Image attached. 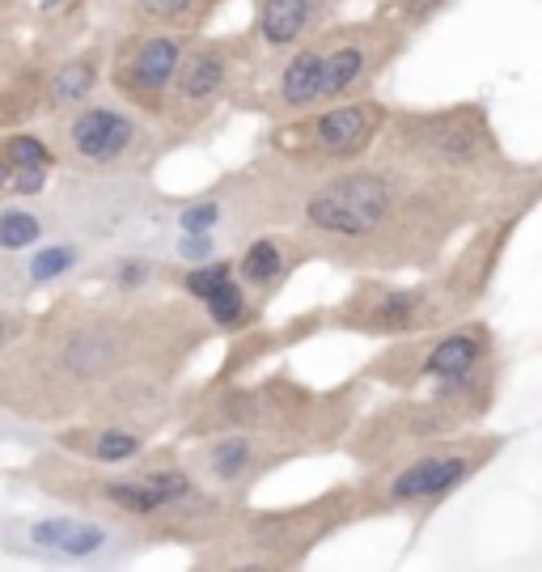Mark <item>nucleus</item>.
Masks as SVG:
<instances>
[{"instance_id": "nucleus-1", "label": "nucleus", "mask_w": 542, "mask_h": 572, "mask_svg": "<svg viewBox=\"0 0 542 572\" xmlns=\"http://www.w3.org/2000/svg\"><path fill=\"white\" fill-rule=\"evenodd\" d=\"M212 339L208 314L183 293L64 289L0 356V411L26 428L128 420L161 437Z\"/></svg>"}, {"instance_id": "nucleus-2", "label": "nucleus", "mask_w": 542, "mask_h": 572, "mask_svg": "<svg viewBox=\"0 0 542 572\" xmlns=\"http://www.w3.org/2000/svg\"><path fill=\"white\" fill-rule=\"evenodd\" d=\"M500 195L504 191L415 170L373 149L365 162L318 174L288 229L305 242L314 263L343 276H424L437 272L449 246L466 238Z\"/></svg>"}, {"instance_id": "nucleus-3", "label": "nucleus", "mask_w": 542, "mask_h": 572, "mask_svg": "<svg viewBox=\"0 0 542 572\" xmlns=\"http://www.w3.org/2000/svg\"><path fill=\"white\" fill-rule=\"evenodd\" d=\"M9 479L17 488L51 500V505L102 513L144 534L149 547H191L200 551L221 534L246 500H229L208 488L183 454V441L153 445L149 454L123 467L85 462L60 445L43 441Z\"/></svg>"}, {"instance_id": "nucleus-4", "label": "nucleus", "mask_w": 542, "mask_h": 572, "mask_svg": "<svg viewBox=\"0 0 542 572\" xmlns=\"http://www.w3.org/2000/svg\"><path fill=\"white\" fill-rule=\"evenodd\" d=\"M369 399V382L352 373L335 386L301 382L288 369L246 373V378H212L183 390L174 437L195 441L208 433H259L284 441L305 458H327L343 450L352 424Z\"/></svg>"}, {"instance_id": "nucleus-5", "label": "nucleus", "mask_w": 542, "mask_h": 572, "mask_svg": "<svg viewBox=\"0 0 542 572\" xmlns=\"http://www.w3.org/2000/svg\"><path fill=\"white\" fill-rule=\"evenodd\" d=\"M504 390V356H487L475 369L454 373V378L428 382L420 390H390L386 403H373L360 411L352 424L343 454L356 471L377 467L394 454H407L424 441H437L449 433L479 428L496 411Z\"/></svg>"}, {"instance_id": "nucleus-6", "label": "nucleus", "mask_w": 542, "mask_h": 572, "mask_svg": "<svg viewBox=\"0 0 542 572\" xmlns=\"http://www.w3.org/2000/svg\"><path fill=\"white\" fill-rule=\"evenodd\" d=\"M360 522L352 479L331 484L327 492L305 496L297 505H246L212 543L191 551L195 568L208 572H293L314 560L322 543Z\"/></svg>"}, {"instance_id": "nucleus-7", "label": "nucleus", "mask_w": 542, "mask_h": 572, "mask_svg": "<svg viewBox=\"0 0 542 572\" xmlns=\"http://www.w3.org/2000/svg\"><path fill=\"white\" fill-rule=\"evenodd\" d=\"M377 153L407 162L415 170L466 178L487 191H509L526 162L504 149L500 128L487 102H441V106H390Z\"/></svg>"}, {"instance_id": "nucleus-8", "label": "nucleus", "mask_w": 542, "mask_h": 572, "mask_svg": "<svg viewBox=\"0 0 542 572\" xmlns=\"http://www.w3.org/2000/svg\"><path fill=\"white\" fill-rule=\"evenodd\" d=\"M504 445H509V433L479 424V428H466V433L424 441L407 454L377 462V467H365L360 479H352L360 522H373V517H415V522H428L449 496H458L466 484H475L492 467L504 454Z\"/></svg>"}, {"instance_id": "nucleus-9", "label": "nucleus", "mask_w": 542, "mask_h": 572, "mask_svg": "<svg viewBox=\"0 0 542 572\" xmlns=\"http://www.w3.org/2000/svg\"><path fill=\"white\" fill-rule=\"evenodd\" d=\"M263 68V47L255 34H191V43L178 64V77L170 85L166 111H161V132L170 149L191 145L204 136L225 111H246V98L255 89Z\"/></svg>"}, {"instance_id": "nucleus-10", "label": "nucleus", "mask_w": 542, "mask_h": 572, "mask_svg": "<svg viewBox=\"0 0 542 572\" xmlns=\"http://www.w3.org/2000/svg\"><path fill=\"white\" fill-rule=\"evenodd\" d=\"M47 136L60 153V170L85 178H144L170 149L161 123L115 94L51 115Z\"/></svg>"}, {"instance_id": "nucleus-11", "label": "nucleus", "mask_w": 542, "mask_h": 572, "mask_svg": "<svg viewBox=\"0 0 542 572\" xmlns=\"http://www.w3.org/2000/svg\"><path fill=\"white\" fill-rule=\"evenodd\" d=\"M149 547L144 534L85 509H43L0 522V556L51 568H115Z\"/></svg>"}, {"instance_id": "nucleus-12", "label": "nucleus", "mask_w": 542, "mask_h": 572, "mask_svg": "<svg viewBox=\"0 0 542 572\" xmlns=\"http://www.w3.org/2000/svg\"><path fill=\"white\" fill-rule=\"evenodd\" d=\"M386 119H390V102H382L377 94L327 102L288 119H271L263 132V149L318 178L352 162H365L386 132Z\"/></svg>"}, {"instance_id": "nucleus-13", "label": "nucleus", "mask_w": 542, "mask_h": 572, "mask_svg": "<svg viewBox=\"0 0 542 572\" xmlns=\"http://www.w3.org/2000/svg\"><path fill=\"white\" fill-rule=\"evenodd\" d=\"M327 331L335 335H356V339H403L420 335L432 327L454 323V310L441 293V284L424 272L420 280H394V276H352L348 293L335 306H322Z\"/></svg>"}, {"instance_id": "nucleus-14", "label": "nucleus", "mask_w": 542, "mask_h": 572, "mask_svg": "<svg viewBox=\"0 0 542 572\" xmlns=\"http://www.w3.org/2000/svg\"><path fill=\"white\" fill-rule=\"evenodd\" d=\"M500 352L496 327L483 314H466L454 318L445 327H432L420 335H403V339H386L356 373L369 386H386V390H420L428 382L454 378V373L475 369L479 361Z\"/></svg>"}, {"instance_id": "nucleus-15", "label": "nucleus", "mask_w": 542, "mask_h": 572, "mask_svg": "<svg viewBox=\"0 0 542 572\" xmlns=\"http://www.w3.org/2000/svg\"><path fill=\"white\" fill-rule=\"evenodd\" d=\"M415 30L399 13L373 9L365 17H339L318 34L322 51V106L369 98L394 64L407 56Z\"/></svg>"}, {"instance_id": "nucleus-16", "label": "nucleus", "mask_w": 542, "mask_h": 572, "mask_svg": "<svg viewBox=\"0 0 542 572\" xmlns=\"http://www.w3.org/2000/svg\"><path fill=\"white\" fill-rule=\"evenodd\" d=\"M187 43L191 34L178 30L119 26V34L111 39V56H106V89L128 106H136L140 115L161 119Z\"/></svg>"}, {"instance_id": "nucleus-17", "label": "nucleus", "mask_w": 542, "mask_h": 572, "mask_svg": "<svg viewBox=\"0 0 542 572\" xmlns=\"http://www.w3.org/2000/svg\"><path fill=\"white\" fill-rule=\"evenodd\" d=\"M183 454L195 467V475L229 500H250L255 488H263L276 471L305 458L293 445L259 437V433H208V437L183 441Z\"/></svg>"}, {"instance_id": "nucleus-18", "label": "nucleus", "mask_w": 542, "mask_h": 572, "mask_svg": "<svg viewBox=\"0 0 542 572\" xmlns=\"http://www.w3.org/2000/svg\"><path fill=\"white\" fill-rule=\"evenodd\" d=\"M233 263H238L242 284L259 297V306H271V301L293 284L301 267L314 259L293 229H259V234H250L233 250Z\"/></svg>"}, {"instance_id": "nucleus-19", "label": "nucleus", "mask_w": 542, "mask_h": 572, "mask_svg": "<svg viewBox=\"0 0 542 572\" xmlns=\"http://www.w3.org/2000/svg\"><path fill=\"white\" fill-rule=\"evenodd\" d=\"M348 0H250V34L267 56L293 51L335 26Z\"/></svg>"}, {"instance_id": "nucleus-20", "label": "nucleus", "mask_w": 542, "mask_h": 572, "mask_svg": "<svg viewBox=\"0 0 542 572\" xmlns=\"http://www.w3.org/2000/svg\"><path fill=\"white\" fill-rule=\"evenodd\" d=\"M47 441L85 458V462L123 467V462H136L140 454H149L161 437L140 424H128V420H77V424L47 428Z\"/></svg>"}, {"instance_id": "nucleus-21", "label": "nucleus", "mask_w": 542, "mask_h": 572, "mask_svg": "<svg viewBox=\"0 0 542 572\" xmlns=\"http://www.w3.org/2000/svg\"><path fill=\"white\" fill-rule=\"evenodd\" d=\"M314 335H327V318L322 310H305V314H293L288 323H276V327H250L242 335H233V344L225 348V361L216 365V378H246L255 373L259 365H267L271 356H280L297 344H310Z\"/></svg>"}, {"instance_id": "nucleus-22", "label": "nucleus", "mask_w": 542, "mask_h": 572, "mask_svg": "<svg viewBox=\"0 0 542 572\" xmlns=\"http://www.w3.org/2000/svg\"><path fill=\"white\" fill-rule=\"evenodd\" d=\"M106 56H111V39H98L89 47H68L60 56H51L47 73V119L64 115L72 106L98 98L106 85Z\"/></svg>"}, {"instance_id": "nucleus-23", "label": "nucleus", "mask_w": 542, "mask_h": 572, "mask_svg": "<svg viewBox=\"0 0 542 572\" xmlns=\"http://www.w3.org/2000/svg\"><path fill=\"white\" fill-rule=\"evenodd\" d=\"M47 73H51V56L34 47L22 60V68L0 85V132L30 128V123L47 119Z\"/></svg>"}, {"instance_id": "nucleus-24", "label": "nucleus", "mask_w": 542, "mask_h": 572, "mask_svg": "<svg viewBox=\"0 0 542 572\" xmlns=\"http://www.w3.org/2000/svg\"><path fill=\"white\" fill-rule=\"evenodd\" d=\"M229 0H115L119 26H157L178 34H204Z\"/></svg>"}, {"instance_id": "nucleus-25", "label": "nucleus", "mask_w": 542, "mask_h": 572, "mask_svg": "<svg viewBox=\"0 0 542 572\" xmlns=\"http://www.w3.org/2000/svg\"><path fill=\"white\" fill-rule=\"evenodd\" d=\"M51 234H60V221L47 195L43 200H13V195L0 200V259L26 255Z\"/></svg>"}, {"instance_id": "nucleus-26", "label": "nucleus", "mask_w": 542, "mask_h": 572, "mask_svg": "<svg viewBox=\"0 0 542 572\" xmlns=\"http://www.w3.org/2000/svg\"><path fill=\"white\" fill-rule=\"evenodd\" d=\"M0 153L13 162V170H26V166L60 170V153H56V145H51V136L47 132H34V128L0 132Z\"/></svg>"}, {"instance_id": "nucleus-27", "label": "nucleus", "mask_w": 542, "mask_h": 572, "mask_svg": "<svg viewBox=\"0 0 542 572\" xmlns=\"http://www.w3.org/2000/svg\"><path fill=\"white\" fill-rule=\"evenodd\" d=\"M17 5H22V0H0V85H5L34 51L22 39V13H17Z\"/></svg>"}, {"instance_id": "nucleus-28", "label": "nucleus", "mask_w": 542, "mask_h": 572, "mask_svg": "<svg viewBox=\"0 0 542 572\" xmlns=\"http://www.w3.org/2000/svg\"><path fill=\"white\" fill-rule=\"evenodd\" d=\"M170 259L174 263H204V259H216L225 255V234H174L170 238Z\"/></svg>"}, {"instance_id": "nucleus-29", "label": "nucleus", "mask_w": 542, "mask_h": 572, "mask_svg": "<svg viewBox=\"0 0 542 572\" xmlns=\"http://www.w3.org/2000/svg\"><path fill=\"white\" fill-rule=\"evenodd\" d=\"M454 5H458V0H403V5L394 9V13H399V17H403V22H407L415 34H420L424 26H432V22H437V17H445V13L454 9Z\"/></svg>"}, {"instance_id": "nucleus-30", "label": "nucleus", "mask_w": 542, "mask_h": 572, "mask_svg": "<svg viewBox=\"0 0 542 572\" xmlns=\"http://www.w3.org/2000/svg\"><path fill=\"white\" fill-rule=\"evenodd\" d=\"M51 174H56V170H43V166L13 170V178H9V195H13V200H43V195L51 191Z\"/></svg>"}, {"instance_id": "nucleus-31", "label": "nucleus", "mask_w": 542, "mask_h": 572, "mask_svg": "<svg viewBox=\"0 0 542 572\" xmlns=\"http://www.w3.org/2000/svg\"><path fill=\"white\" fill-rule=\"evenodd\" d=\"M30 318H34V310H26V306H0V356L26 335Z\"/></svg>"}, {"instance_id": "nucleus-32", "label": "nucleus", "mask_w": 542, "mask_h": 572, "mask_svg": "<svg viewBox=\"0 0 542 572\" xmlns=\"http://www.w3.org/2000/svg\"><path fill=\"white\" fill-rule=\"evenodd\" d=\"M22 433H26V424H17L13 416H5V411H0V445L13 441V437H22Z\"/></svg>"}, {"instance_id": "nucleus-33", "label": "nucleus", "mask_w": 542, "mask_h": 572, "mask_svg": "<svg viewBox=\"0 0 542 572\" xmlns=\"http://www.w3.org/2000/svg\"><path fill=\"white\" fill-rule=\"evenodd\" d=\"M9 178H13V162H9L5 153H0V200L9 195Z\"/></svg>"}, {"instance_id": "nucleus-34", "label": "nucleus", "mask_w": 542, "mask_h": 572, "mask_svg": "<svg viewBox=\"0 0 542 572\" xmlns=\"http://www.w3.org/2000/svg\"><path fill=\"white\" fill-rule=\"evenodd\" d=\"M369 5H373V9H386V13H394V9L403 5V0H369Z\"/></svg>"}]
</instances>
